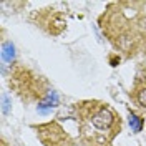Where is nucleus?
<instances>
[{"instance_id":"1","label":"nucleus","mask_w":146,"mask_h":146,"mask_svg":"<svg viewBox=\"0 0 146 146\" xmlns=\"http://www.w3.org/2000/svg\"><path fill=\"white\" fill-rule=\"evenodd\" d=\"M90 121L96 129L108 131V129H111L113 125H115V115H113V111L110 108H106V106H98V108L91 113Z\"/></svg>"},{"instance_id":"2","label":"nucleus","mask_w":146,"mask_h":146,"mask_svg":"<svg viewBox=\"0 0 146 146\" xmlns=\"http://www.w3.org/2000/svg\"><path fill=\"white\" fill-rule=\"evenodd\" d=\"M15 58V46L12 42H5L2 45V60L3 62H12Z\"/></svg>"},{"instance_id":"3","label":"nucleus","mask_w":146,"mask_h":146,"mask_svg":"<svg viewBox=\"0 0 146 146\" xmlns=\"http://www.w3.org/2000/svg\"><path fill=\"white\" fill-rule=\"evenodd\" d=\"M56 103H58V98H56V95L55 93H50L48 96H46L45 100L42 101L40 105H38V110H45V108H52V106H56Z\"/></svg>"},{"instance_id":"4","label":"nucleus","mask_w":146,"mask_h":146,"mask_svg":"<svg viewBox=\"0 0 146 146\" xmlns=\"http://www.w3.org/2000/svg\"><path fill=\"white\" fill-rule=\"evenodd\" d=\"M129 126L133 128L135 133H139L141 128H143V119L139 118V116H136L135 113H131V115H129Z\"/></svg>"},{"instance_id":"5","label":"nucleus","mask_w":146,"mask_h":146,"mask_svg":"<svg viewBox=\"0 0 146 146\" xmlns=\"http://www.w3.org/2000/svg\"><path fill=\"white\" fill-rule=\"evenodd\" d=\"M136 101L143 108H146V86H143V88H139L136 91Z\"/></svg>"},{"instance_id":"6","label":"nucleus","mask_w":146,"mask_h":146,"mask_svg":"<svg viewBox=\"0 0 146 146\" xmlns=\"http://www.w3.org/2000/svg\"><path fill=\"white\" fill-rule=\"evenodd\" d=\"M9 106H10L9 96H7V93H3V95H2V113H3V115H7V111H9Z\"/></svg>"}]
</instances>
